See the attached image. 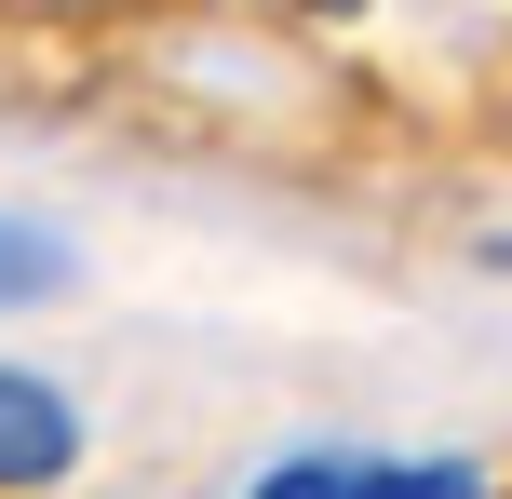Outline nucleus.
Masks as SVG:
<instances>
[{"label": "nucleus", "mask_w": 512, "mask_h": 499, "mask_svg": "<svg viewBox=\"0 0 512 499\" xmlns=\"http://www.w3.org/2000/svg\"><path fill=\"white\" fill-rule=\"evenodd\" d=\"M68 459H81L68 392H54V378H14V365H0V486H54Z\"/></svg>", "instance_id": "obj_2"}, {"label": "nucleus", "mask_w": 512, "mask_h": 499, "mask_svg": "<svg viewBox=\"0 0 512 499\" xmlns=\"http://www.w3.org/2000/svg\"><path fill=\"white\" fill-rule=\"evenodd\" d=\"M54 284H68V257H54L27 216H0V311H27V297H54Z\"/></svg>", "instance_id": "obj_3"}, {"label": "nucleus", "mask_w": 512, "mask_h": 499, "mask_svg": "<svg viewBox=\"0 0 512 499\" xmlns=\"http://www.w3.org/2000/svg\"><path fill=\"white\" fill-rule=\"evenodd\" d=\"M256 499H486V473H459V459H283V473H256Z\"/></svg>", "instance_id": "obj_1"}]
</instances>
